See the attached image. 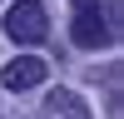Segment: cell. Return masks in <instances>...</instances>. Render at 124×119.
I'll return each instance as SVG.
<instances>
[{
  "label": "cell",
  "mask_w": 124,
  "mask_h": 119,
  "mask_svg": "<svg viewBox=\"0 0 124 119\" xmlns=\"http://www.w3.org/2000/svg\"><path fill=\"white\" fill-rule=\"evenodd\" d=\"M45 74H50V65L40 55H15L5 69H0V84L5 89H35V84H45Z\"/></svg>",
  "instance_id": "3957f363"
},
{
  "label": "cell",
  "mask_w": 124,
  "mask_h": 119,
  "mask_svg": "<svg viewBox=\"0 0 124 119\" xmlns=\"http://www.w3.org/2000/svg\"><path fill=\"white\" fill-rule=\"evenodd\" d=\"M114 10H99V5H79L75 10V25H70V40L79 50H104L114 45Z\"/></svg>",
  "instance_id": "6da1fadb"
},
{
  "label": "cell",
  "mask_w": 124,
  "mask_h": 119,
  "mask_svg": "<svg viewBox=\"0 0 124 119\" xmlns=\"http://www.w3.org/2000/svg\"><path fill=\"white\" fill-rule=\"evenodd\" d=\"M50 104H55L60 119H94V114H89V104L75 94V89H55V94H50Z\"/></svg>",
  "instance_id": "277c9868"
},
{
  "label": "cell",
  "mask_w": 124,
  "mask_h": 119,
  "mask_svg": "<svg viewBox=\"0 0 124 119\" xmlns=\"http://www.w3.org/2000/svg\"><path fill=\"white\" fill-rule=\"evenodd\" d=\"M5 35L15 40V45H40V40L50 35L45 5H40V0H15V5L5 10Z\"/></svg>",
  "instance_id": "7a4b0ae2"
}]
</instances>
